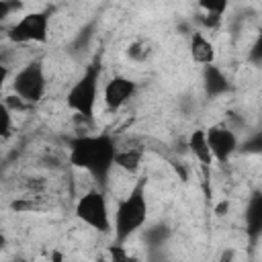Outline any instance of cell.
Masks as SVG:
<instances>
[{
    "mask_svg": "<svg viewBox=\"0 0 262 262\" xmlns=\"http://www.w3.org/2000/svg\"><path fill=\"white\" fill-rule=\"evenodd\" d=\"M70 164L78 170L88 172L102 186L108 180L111 170L115 168L117 143L108 133L98 135H80L70 139Z\"/></svg>",
    "mask_w": 262,
    "mask_h": 262,
    "instance_id": "1",
    "label": "cell"
},
{
    "mask_svg": "<svg viewBox=\"0 0 262 262\" xmlns=\"http://www.w3.org/2000/svg\"><path fill=\"white\" fill-rule=\"evenodd\" d=\"M145 188H147V178L139 176L131 186V190L127 192V196L119 201L113 221L115 244H125L133 233H137L145 225L149 211Z\"/></svg>",
    "mask_w": 262,
    "mask_h": 262,
    "instance_id": "2",
    "label": "cell"
},
{
    "mask_svg": "<svg viewBox=\"0 0 262 262\" xmlns=\"http://www.w3.org/2000/svg\"><path fill=\"white\" fill-rule=\"evenodd\" d=\"M102 74V61L100 57H94L84 74L70 86L66 94V104L70 111L78 113L86 121H94V108H96V98H98V82Z\"/></svg>",
    "mask_w": 262,
    "mask_h": 262,
    "instance_id": "3",
    "label": "cell"
},
{
    "mask_svg": "<svg viewBox=\"0 0 262 262\" xmlns=\"http://www.w3.org/2000/svg\"><path fill=\"white\" fill-rule=\"evenodd\" d=\"M74 213L82 223H86L88 227H92L98 233L113 231V219H111V213H108L106 196L98 188H92L86 194H82L76 203Z\"/></svg>",
    "mask_w": 262,
    "mask_h": 262,
    "instance_id": "4",
    "label": "cell"
},
{
    "mask_svg": "<svg viewBox=\"0 0 262 262\" xmlns=\"http://www.w3.org/2000/svg\"><path fill=\"white\" fill-rule=\"evenodd\" d=\"M45 90H47V78L41 59H31L12 78V92L27 104L39 102Z\"/></svg>",
    "mask_w": 262,
    "mask_h": 262,
    "instance_id": "5",
    "label": "cell"
},
{
    "mask_svg": "<svg viewBox=\"0 0 262 262\" xmlns=\"http://www.w3.org/2000/svg\"><path fill=\"white\" fill-rule=\"evenodd\" d=\"M49 23L51 14L49 10H33L23 14L6 33L10 43L23 45V43H47L49 39Z\"/></svg>",
    "mask_w": 262,
    "mask_h": 262,
    "instance_id": "6",
    "label": "cell"
},
{
    "mask_svg": "<svg viewBox=\"0 0 262 262\" xmlns=\"http://www.w3.org/2000/svg\"><path fill=\"white\" fill-rule=\"evenodd\" d=\"M205 137L213 160L219 164H225L237 149V137L227 125H213L205 129Z\"/></svg>",
    "mask_w": 262,
    "mask_h": 262,
    "instance_id": "7",
    "label": "cell"
},
{
    "mask_svg": "<svg viewBox=\"0 0 262 262\" xmlns=\"http://www.w3.org/2000/svg\"><path fill=\"white\" fill-rule=\"evenodd\" d=\"M137 92V82L127 76L111 78L102 88V98L108 111H119L125 102H129Z\"/></svg>",
    "mask_w": 262,
    "mask_h": 262,
    "instance_id": "8",
    "label": "cell"
},
{
    "mask_svg": "<svg viewBox=\"0 0 262 262\" xmlns=\"http://www.w3.org/2000/svg\"><path fill=\"white\" fill-rule=\"evenodd\" d=\"M188 51H190V59L194 63H201V66H211L215 63V45L209 41V37L201 31H194L190 35V41H188Z\"/></svg>",
    "mask_w": 262,
    "mask_h": 262,
    "instance_id": "9",
    "label": "cell"
},
{
    "mask_svg": "<svg viewBox=\"0 0 262 262\" xmlns=\"http://www.w3.org/2000/svg\"><path fill=\"white\" fill-rule=\"evenodd\" d=\"M203 88L209 98H217L229 90V80L215 63H211V66H205L203 70Z\"/></svg>",
    "mask_w": 262,
    "mask_h": 262,
    "instance_id": "10",
    "label": "cell"
},
{
    "mask_svg": "<svg viewBox=\"0 0 262 262\" xmlns=\"http://www.w3.org/2000/svg\"><path fill=\"white\" fill-rule=\"evenodd\" d=\"M188 149L190 154L199 160L203 172H205V178H209V170L213 166V156L209 151V145H207V137H205V129H196L188 135Z\"/></svg>",
    "mask_w": 262,
    "mask_h": 262,
    "instance_id": "11",
    "label": "cell"
},
{
    "mask_svg": "<svg viewBox=\"0 0 262 262\" xmlns=\"http://www.w3.org/2000/svg\"><path fill=\"white\" fill-rule=\"evenodd\" d=\"M141 158H143V151L137 149V147H131V149H117L115 154V166L133 174L137 172L139 164H141Z\"/></svg>",
    "mask_w": 262,
    "mask_h": 262,
    "instance_id": "12",
    "label": "cell"
},
{
    "mask_svg": "<svg viewBox=\"0 0 262 262\" xmlns=\"http://www.w3.org/2000/svg\"><path fill=\"white\" fill-rule=\"evenodd\" d=\"M246 223H248V231L252 233V237H256L260 233V225H262V196L254 194L250 205H248V213H246Z\"/></svg>",
    "mask_w": 262,
    "mask_h": 262,
    "instance_id": "13",
    "label": "cell"
},
{
    "mask_svg": "<svg viewBox=\"0 0 262 262\" xmlns=\"http://www.w3.org/2000/svg\"><path fill=\"white\" fill-rule=\"evenodd\" d=\"M108 262H137V256H133L123 244H111L108 246Z\"/></svg>",
    "mask_w": 262,
    "mask_h": 262,
    "instance_id": "14",
    "label": "cell"
},
{
    "mask_svg": "<svg viewBox=\"0 0 262 262\" xmlns=\"http://www.w3.org/2000/svg\"><path fill=\"white\" fill-rule=\"evenodd\" d=\"M10 131H12V113L0 100V139H6L10 135Z\"/></svg>",
    "mask_w": 262,
    "mask_h": 262,
    "instance_id": "15",
    "label": "cell"
},
{
    "mask_svg": "<svg viewBox=\"0 0 262 262\" xmlns=\"http://www.w3.org/2000/svg\"><path fill=\"white\" fill-rule=\"evenodd\" d=\"M168 235H170V229L166 225H158V227H151L145 231V239L154 246H162L168 239Z\"/></svg>",
    "mask_w": 262,
    "mask_h": 262,
    "instance_id": "16",
    "label": "cell"
},
{
    "mask_svg": "<svg viewBox=\"0 0 262 262\" xmlns=\"http://www.w3.org/2000/svg\"><path fill=\"white\" fill-rule=\"evenodd\" d=\"M205 12H217V14H225V10H227V2L225 0H205V2H201L199 4Z\"/></svg>",
    "mask_w": 262,
    "mask_h": 262,
    "instance_id": "17",
    "label": "cell"
},
{
    "mask_svg": "<svg viewBox=\"0 0 262 262\" xmlns=\"http://www.w3.org/2000/svg\"><path fill=\"white\" fill-rule=\"evenodd\" d=\"M20 6H23L20 2H6V0H0V23L6 20L12 12H16Z\"/></svg>",
    "mask_w": 262,
    "mask_h": 262,
    "instance_id": "18",
    "label": "cell"
},
{
    "mask_svg": "<svg viewBox=\"0 0 262 262\" xmlns=\"http://www.w3.org/2000/svg\"><path fill=\"white\" fill-rule=\"evenodd\" d=\"M6 106H8V111L12 113V111H25L29 104L25 102V100H20L16 94H10V96H6V100H2Z\"/></svg>",
    "mask_w": 262,
    "mask_h": 262,
    "instance_id": "19",
    "label": "cell"
},
{
    "mask_svg": "<svg viewBox=\"0 0 262 262\" xmlns=\"http://www.w3.org/2000/svg\"><path fill=\"white\" fill-rule=\"evenodd\" d=\"M8 76H10V70H8V66H6L4 61H0V96H2V90H4V86H6V80H8Z\"/></svg>",
    "mask_w": 262,
    "mask_h": 262,
    "instance_id": "20",
    "label": "cell"
},
{
    "mask_svg": "<svg viewBox=\"0 0 262 262\" xmlns=\"http://www.w3.org/2000/svg\"><path fill=\"white\" fill-rule=\"evenodd\" d=\"M233 258H235V250L233 248H225L217 262H233Z\"/></svg>",
    "mask_w": 262,
    "mask_h": 262,
    "instance_id": "21",
    "label": "cell"
},
{
    "mask_svg": "<svg viewBox=\"0 0 262 262\" xmlns=\"http://www.w3.org/2000/svg\"><path fill=\"white\" fill-rule=\"evenodd\" d=\"M47 262H68V258L59 252V250H51V254H49V260Z\"/></svg>",
    "mask_w": 262,
    "mask_h": 262,
    "instance_id": "22",
    "label": "cell"
},
{
    "mask_svg": "<svg viewBox=\"0 0 262 262\" xmlns=\"http://www.w3.org/2000/svg\"><path fill=\"white\" fill-rule=\"evenodd\" d=\"M229 207V203L227 201H223V203H219L217 207H215V215H219V217H223L225 215V209Z\"/></svg>",
    "mask_w": 262,
    "mask_h": 262,
    "instance_id": "23",
    "label": "cell"
},
{
    "mask_svg": "<svg viewBox=\"0 0 262 262\" xmlns=\"http://www.w3.org/2000/svg\"><path fill=\"white\" fill-rule=\"evenodd\" d=\"M4 242H6V239H4V235L0 233V252H2V248H4Z\"/></svg>",
    "mask_w": 262,
    "mask_h": 262,
    "instance_id": "24",
    "label": "cell"
},
{
    "mask_svg": "<svg viewBox=\"0 0 262 262\" xmlns=\"http://www.w3.org/2000/svg\"><path fill=\"white\" fill-rule=\"evenodd\" d=\"M18 262H27V260H18Z\"/></svg>",
    "mask_w": 262,
    "mask_h": 262,
    "instance_id": "25",
    "label": "cell"
}]
</instances>
